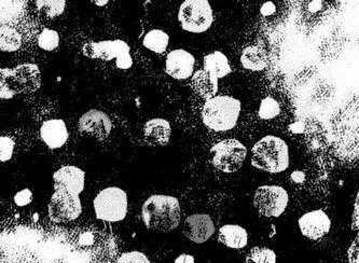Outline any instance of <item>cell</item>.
<instances>
[{
  "instance_id": "d590c367",
  "label": "cell",
  "mask_w": 359,
  "mask_h": 263,
  "mask_svg": "<svg viewBox=\"0 0 359 263\" xmlns=\"http://www.w3.org/2000/svg\"><path fill=\"white\" fill-rule=\"evenodd\" d=\"M174 263H196V260H194V257L191 256V255L182 254L176 258Z\"/></svg>"
},
{
  "instance_id": "603a6c76",
  "label": "cell",
  "mask_w": 359,
  "mask_h": 263,
  "mask_svg": "<svg viewBox=\"0 0 359 263\" xmlns=\"http://www.w3.org/2000/svg\"><path fill=\"white\" fill-rule=\"evenodd\" d=\"M204 69L218 80L226 77L232 72L228 58L220 51H215L204 56Z\"/></svg>"
},
{
  "instance_id": "484cf974",
  "label": "cell",
  "mask_w": 359,
  "mask_h": 263,
  "mask_svg": "<svg viewBox=\"0 0 359 263\" xmlns=\"http://www.w3.org/2000/svg\"><path fill=\"white\" fill-rule=\"evenodd\" d=\"M38 11L48 18V19H54L63 13L65 10L66 1L64 0H57V1H52V0H39L36 1Z\"/></svg>"
},
{
  "instance_id": "8fae6325",
  "label": "cell",
  "mask_w": 359,
  "mask_h": 263,
  "mask_svg": "<svg viewBox=\"0 0 359 263\" xmlns=\"http://www.w3.org/2000/svg\"><path fill=\"white\" fill-rule=\"evenodd\" d=\"M82 204L79 196L66 191H55L50 200L48 214L56 224L74 222L81 215Z\"/></svg>"
},
{
  "instance_id": "52a82bcc",
  "label": "cell",
  "mask_w": 359,
  "mask_h": 263,
  "mask_svg": "<svg viewBox=\"0 0 359 263\" xmlns=\"http://www.w3.org/2000/svg\"><path fill=\"white\" fill-rule=\"evenodd\" d=\"M178 21L188 33H205L214 22V13L208 0H186L178 11Z\"/></svg>"
},
{
  "instance_id": "ba28073f",
  "label": "cell",
  "mask_w": 359,
  "mask_h": 263,
  "mask_svg": "<svg viewBox=\"0 0 359 263\" xmlns=\"http://www.w3.org/2000/svg\"><path fill=\"white\" fill-rule=\"evenodd\" d=\"M130 47L123 40H104L100 42H88L82 47V53L88 58H100L103 61H112L116 58V65L119 69H130L133 66Z\"/></svg>"
},
{
  "instance_id": "2e32d148",
  "label": "cell",
  "mask_w": 359,
  "mask_h": 263,
  "mask_svg": "<svg viewBox=\"0 0 359 263\" xmlns=\"http://www.w3.org/2000/svg\"><path fill=\"white\" fill-rule=\"evenodd\" d=\"M55 191H66L79 196L86 184V172L77 166H67L53 175Z\"/></svg>"
},
{
  "instance_id": "9a60e30c",
  "label": "cell",
  "mask_w": 359,
  "mask_h": 263,
  "mask_svg": "<svg viewBox=\"0 0 359 263\" xmlns=\"http://www.w3.org/2000/svg\"><path fill=\"white\" fill-rule=\"evenodd\" d=\"M301 233L310 240H320L328 234L332 222L322 210H312L302 215L298 220Z\"/></svg>"
},
{
  "instance_id": "7a4b0ae2",
  "label": "cell",
  "mask_w": 359,
  "mask_h": 263,
  "mask_svg": "<svg viewBox=\"0 0 359 263\" xmlns=\"http://www.w3.org/2000/svg\"><path fill=\"white\" fill-rule=\"evenodd\" d=\"M142 217L148 230L172 232L178 228L182 219L180 201L175 196L154 194L142 204Z\"/></svg>"
},
{
  "instance_id": "8d00e7d4",
  "label": "cell",
  "mask_w": 359,
  "mask_h": 263,
  "mask_svg": "<svg viewBox=\"0 0 359 263\" xmlns=\"http://www.w3.org/2000/svg\"><path fill=\"white\" fill-rule=\"evenodd\" d=\"M96 4H97V5H105V4H107V1H104V3H98L97 1Z\"/></svg>"
},
{
  "instance_id": "30bf717a",
  "label": "cell",
  "mask_w": 359,
  "mask_h": 263,
  "mask_svg": "<svg viewBox=\"0 0 359 263\" xmlns=\"http://www.w3.org/2000/svg\"><path fill=\"white\" fill-rule=\"evenodd\" d=\"M290 196L280 186H262L254 196V206L262 216L268 218L280 217L288 205Z\"/></svg>"
},
{
  "instance_id": "1f68e13d",
  "label": "cell",
  "mask_w": 359,
  "mask_h": 263,
  "mask_svg": "<svg viewBox=\"0 0 359 263\" xmlns=\"http://www.w3.org/2000/svg\"><path fill=\"white\" fill-rule=\"evenodd\" d=\"M118 263H150L145 254L140 252H124L118 259Z\"/></svg>"
},
{
  "instance_id": "44dd1931",
  "label": "cell",
  "mask_w": 359,
  "mask_h": 263,
  "mask_svg": "<svg viewBox=\"0 0 359 263\" xmlns=\"http://www.w3.org/2000/svg\"><path fill=\"white\" fill-rule=\"evenodd\" d=\"M192 89L201 97L210 100L218 92V79L205 69L198 70L192 76Z\"/></svg>"
},
{
  "instance_id": "d4e9b609",
  "label": "cell",
  "mask_w": 359,
  "mask_h": 263,
  "mask_svg": "<svg viewBox=\"0 0 359 263\" xmlns=\"http://www.w3.org/2000/svg\"><path fill=\"white\" fill-rule=\"evenodd\" d=\"M22 45V37L15 28L1 26L0 29V49L5 52L18 51Z\"/></svg>"
},
{
  "instance_id": "f546056e",
  "label": "cell",
  "mask_w": 359,
  "mask_h": 263,
  "mask_svg": "<svg viewBox=\"0 0 359 263\" xmlns=\"http://www.w3.org/2000/svg\"><path fill=\"white\" fill-rule=\"evenodd\" d=\"M23 4L19 1H1V22H9L20 17Z\"/></svg>"
},
{
  "instance_id": "7402d4cb",
  "label": "cell",
  "mask_w": 359,
  "mask_h": 263,
  "mask_svg": "<svg viewBox=\"0 0 359 263\" xmlns=\"http://www.w3.org/2000/svg\"><path fill=\"white\" fill-rule=\"evenodd\" d=\"M268 54L262 46H250L243 50L241 63L243 67L252 72L264 70L268 65Z\"/></svg>"
},
{
  "instance_id": "d6986e66",
  "label": "cell",
  "mask_w": 359,
  "mask_h": 263,
  "mask_svg": "<svg viewBox=\"0 0 359 263\" xmlns=\"http://www.w3.org/2000/svg\"><path fill=\"white\" fill-rule=\"evenodd\" d=\"M172 135V128L168 120L154 118L144 126V136L147 144L152 147H159L168 144Z\"/></svg>"
},
{
  "instance_id": "277c9868",
  "label": "cell",
  "mask_w": 359,
  "mask_h": 263,
  "mask_svg": "<svg viewBox=\"0 0 359 263\" xmlns=\"http://www.w3.org/2000/svg\"><path fill=\"white\" fill-rule=\"evenodd\" d=\"M252 164L264 172L282 173L290 166V149L282 138L268 135L255 144Z\"/></svg>"
},
{
  "instance_id": "e0dca14e",
  "label": "cell",
  "mask_w": 359,
  "mask_h": 263,
  "mask_svg": "<svg viewBox=\"0 0 359 263\" xmlns=\"http://www.w3.org/2000/svg\"><path fill=\"white\" fill-rule=\"evenodd\" d=\"M196 58L184 49L174 50L168 53L165 62V72L176 80H186L192 77Z\"/></svg>"
},
{
  "instance_id": "8992f818",
  "label": "cell",
  "mask_w": 359,
  "mask_h": 263,
  "mask_svg": "<svg viewBox=\"0 0 359 263\" xmlns=\"http://www.w3.org/2000/svg\"><path fill=\"white\" fill-rule=\"evenodd\" d=\"M93 205L100 220L122 222L128 215V194L118 187H108L95 196Z\"/></svg>"
},
{
  "instance_id": "e575fe53",
  "label": "cell",
  "mask_w": 359,
  "mask_h": 263,
  "mask_svg": "<svg viewBox=\"0 0 359 263\" xmlns=\"http://www.w3.org/2000/svg\"><path fill=\"white\" fill-rule=\"evenodd\" d=\"M352 229L359 233V190L355 200L354 210L352 216Z\"/></svg>"
},
{
  "instance_id": "6da1fadb",
  "label": "cell",
  "mask_w": 359,
  "mask_h": 263,
  "mask_svg": "<svg viewBox=\"0 0 359 263\" xmlns=\"http://www.w3.org/2000/svg\"><path fill=\"white\" fill-rule=\"evenodd\" d=\"M332 149L344 163H359V96L353 98L332 120Z\"/></svg>"
},
{
  "instance_id": "5bb4252c",
  "label": "cell",
  "mask_w": 359,
  "mask_h": 263,
  "mask_svg": "<svg viewBox=\"0 0 359 263\" xmlns=\"http://www.w3.org/2000/svg\"><path fill=\"white\" fill-rule=\"evenodd\" d=\"M215 224L212 217L208 214H194L184 220V236L196 244H203L214 236Z\"/></svg>"
},
{
  "instance_id": "7c38bea8",
  "label": "cell",
  "mask_w": 359,
  "mask_h": 263,
  "mask_svg": "<svg viewBox=\"0 0 359 263\" xmlns=\"http://www.w3.org/2000/svg\"><path fill=\"white\" fill-rule=\"evenodd\" d=\"M304 140L309 151L320 162H324L332 147V137L328 130L318 118L306 120L304 126Z\"/></svg>"
},
{
  "instance_id": "83f0119b",
  "label": "cell",
  "mask_w": 359,
  "mask_h": 263,
  "mask_svg": "<svg viewBox=\"0 0 359 263\" xmlns=\"http://www.w3.org/2000/svg\"><path fill=\"white\" fill-rule=\"evenodd\" d=\"M38 46L40 49L45 50V51L51 52L57 49L60 46V35L59 33L53 29H43L38 36L37 39Z\"/></svg>"
},
{
  "instance_id": "5b68a950",
  "label": "cell",
  "mask_w": 359,
  "mask_h": 263,
  "mask_svg": "<svg viewBox=\"0 0 359 263\" xmlns=\"http://www.w3.org/2000/svg\"><path fill=\"white\" fill-rule=\"evenodd\" d=\"M241 102L232 96H215L206 100L201 116L203 123L215 132H226L238 123L241 114Z\"/></svg>"
},
{
  "instance_id": "cb8c5ba5",
  "label": "cell",
  "mask_w": 359,
  "mask_h": 263,
  "mask_svg": "<svg viewBox=\"0 0 359 263\" xmlns=\"http://www.w3.org/2000/svg\"><path fill=\"white\" fill-rule=\"evenodd\" d=\"M168 43H170V37L168 34L160 29H152L148 32L142 40L144 47L158 54L164 53L168 49Z\"/></svg>"
},
{
  "instance_id": "f1b7e54d",
  "label": "cell",
  "mask_w": 359,
  "mask_h": 263,
  "mask_svg": "<svg viewBox=\"0 0 359 263\" xmlns=\"http://www.w3.org/2000/svg\"><path fill=\"white\" fill-rule=\"evenodd\" d=\"M280 107L276 100L272 97L264 98L259 108V116L262 119L270 120L280 114Z\"/></svg>"
},
{
  "instance_id": "836d02e7",
  "label": "cell",
  "mask_w": 359,
  "mask_h": 263,
  "mask_svg": "<svg viewBox=\"0 0 359 263\" xmlns=\"http://www.w3.org/2000/svg\"><path fill=\"white\" fill-rule=\"evenodd\" d=\"M32 200H33V194L28 189H24L23 191L19 192L14 196V202L19 206L27 205Z\"/></svg>"
},
{
  "instance_id": "ffe728a7",
  "label": "cell",
  "mask_w": 359,
  "mask_h": 263,
  "mask_svg": "<svg viewBox=\"0 0 359 263\" xmlns=\"http://www.w3.org/2000/svg\"><path fill=\"white\" fill-rule=\"evenodd\" d=\"M218 241L229 248L242 250L248 245V233L238 224H226L219 229Z\"/></svg>"
},
{
  "instance_id": "3957f363",
  "label": "cell",
  "mask_w": 359,
  "mask_h": 263,
  "mask_svg": "<svg viewBox=\"0 0 359 263\" xmlns=\"http://www.w3.org/2000/svg\"><path fill=\"white\" fill-rule=\"evenodd\" d=\"M41 86V72L36 64H22L0 70V96L5 100L19 94L35 93Z\"/></svg>"
},
{
  "instance_id": "4dcf8cb0",
  "label": "cell",
  "mask_w": 359,
  "mask_h": 263,
  "mask_svg": "<svg viewBox=\"0 0 359 263\" xmlns=\"http://www.w3.org/2000/svg\"><path fill=\"white\" fill-rule=\"evenodd\" d=\"M14 150V142L7 136L0 137V161L7 162L12 158Z\"/></svg>"
},
{
  "instance_id": "ac0fdd59",
  "label": "cell",
  "mask_w": 359,
  "mask_h": 263,
  "mask_svg": "<svg viewBox=\"0 0 359 263\" xmlns=\"http://www.w3.org/2000/svg\"><path fill=\"white\" fill-rule=\"evenodd\" d=\"M41 140L50 149H60L67 142L69 134L62 119H51L43 122L40 128Z\"/></svg>"
},
{
  "instance_id": "4fadbf2b",
  "label": "cell",
  "mask_w": 359,
  "mask_h": 263,
  "mask_svg": "<svg viewBox=\"0 0 359 263\" xmlns=\"http://www.w3.org/2000/svg\"><path fill=\"white\" fill-rule=\"evenodd\" d=\"M111 120L102 110L91 109L82 114L79 119V132L86 137L105 140L111 133Z\"/></svg>"
},
{
  "instance_id": "9c48e42d",
  "label": "cell",
  "mask_w": 359,
  "mask_h": 263,
  "mask_svg": "<svg viewBox=\"0 0 359 263\" xmlns=\"http://www.w3.org/2000/svg\"><path fill=\"white\" fill-rule=\"evenodd\" d=\"M248 156V149L238 140H224L210 149L212 164L222 173L238 172Z\"/></svg>"
},
{
  "instance_id": "4316f807",
  "label": "cell",
  "mask_w": 359,
  "mask_h": 263,
  "mask_svg": "<svg viewBox=\"0 0 359 263\" xmlns=\"http://www.w3.org/2000/svg\"><path fill=\"white\" fill-rule=\"evenodd\" d=\"M245 263H276V254L266 247H254L248 252Z\"/></svg>"
},
{
  "instance_id": "d6a6232c",
  "label": "cell",
  "mask_w": 359,
  "mask_h": 263,
  "mask_svg": "<svg viewBox=\"0 0 359 263\" xmlns=\"http://www.w3.org/2000/svg\"><path fill=\"white\" fill-rule=\"evenodd\" d=\"M348 259L350 263H359V233L348 247Z\"/></svg>"
}]
</instances>
